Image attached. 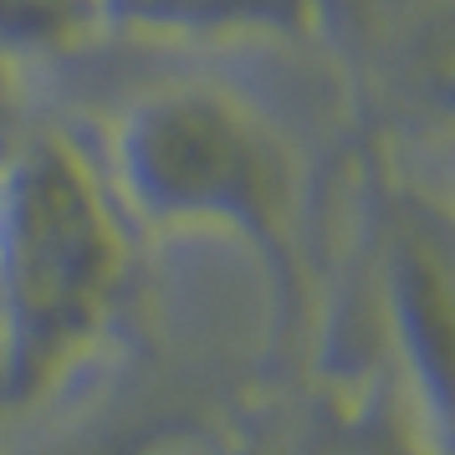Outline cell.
Listing matches in <instances>:
<instances>
[{
  "label": "cell",
  "instance_id": "3",
  "mask_svg": "<svg viewBox=\"0 0 455 455\" xmlns=\"http://www.w3.org/2000/svg\"><path fill=\"white\" fill-rule=\"evenodd\" d=\"M103 26H144L180 36H302L317 0H98Z\"/></svg>",
  "mask_w": 455,
  "mask_h": 455
},
{
  "label": "cell",
  "instance_id": "1",
  "mask_svg": "<svg viewBox=\"0 0 455 455\" xmlns=\"http://www.w3.org/2000/svg\"><path fill=\"white\" fill-rule=\"evenodd\" d=\"M133 246L103 169L67 133L0 159V410H36L98 358L128 307Z\"/></svg>",
  "mask_w": 455,
  "mask_h": 455
},
{
  "label": "cell",
  "instance_id": "4",
  "mask_svg": "<svg viewBox=\"0 0 455 455\" xmlns=\"http://www.w3.org/2000/svg\"><path fill=\"white\" fill-rule=\"evenodd\" d=\"M210 445V430L195 425V419H154V425H139V430L108 435L98 445H87L77 455H195Z\"/></svg>",
  "mask_w": 455,
  "mask_h": 455
},
{
  "label": "cell",
  "instance_id": "2",
  "mask_svg": "<svg viewBox=\"0 0 455 455\" xmlns=\"http://www.w3.org/2000/svg\"><path fill=\"white\" fill-rule=\"evenodd\" d=\"M108 189L133 226L215 230L261 256L282 302L297 271V159L287 133L215 83H164L139 92L113 124Z\"/></svg>",
  "mask_w": 455,
  "mask_h": 455
}]
</instances>
